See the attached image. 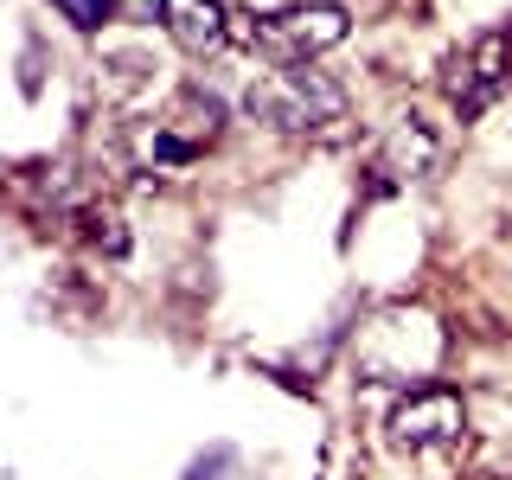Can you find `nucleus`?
<instances>
[{"instance_id":"423d86ee","label":"nucleus","mask_w":512,"mask_h":480,"mask_svg":"<svg viewBox=\"0 0 512 480\" xmlns=\"http://www.w3.org/2000/svg\"><path fill=\"white\" fill-rule=\"evenodd\" d=\"M429 167H436V135H429L423 122H404L391 141H384V154H378L372 180H378L384 192H391V186H416Z\"/></svg>"},{"instance_id":"39448f33","label":"nucleus","mask_w":512,"mask_h":480,"mask_svg":"<svg viewBox=\"0 0 512 480\" xmlns=\"http://www.w3.org/2000/svg\"><path fill=\"white\" fill-rule=\"evenodd\" d=\"M506 84H512V32H493V39H480L468 58H455V77H448V90H455V109H461V116H480V109H487Z\"/></svg>"},{"instance_id":"20e7f679","label":"nucleus","mask_w":512,"mask_h":480,"mask_svg":"<svg viewBox=\"0 0 512 480\" xmlns=\"http://www.w3.org/2000/svg\"><path fill=\"white\" fill-rule=\"evenodd\" d=\"M141 7L160 13L167 39L192 58H218L231 45V7H218V0H141Z\"/></svg>"},{"instance_id":"f257e3e1","label":"nucleus","mask_w":512,"mask_h":480,"mask_svg":"<svg viewBox=\"0 0 512 480\" xmlns=\"http://www.w3.org/2000/svg\"><path fill=\"white\" fill-rule=\"evenodd\" d=\"M244 109L263 128H282V135H308V128H333L346 116V90L333 84L327 71H314V64H282V71L256 77Z\"/></svg>"},{"instance_id":"0eeeda50","label":"nucleus","mask_w":512,"mask_h":480,"mask_svg":"<svg viewBox=\"0 0 512 480\" xmlns=\"http://www.w3.org/2000/svg\"><path fill=\"white\" fill-rule=\"evenodd\" d=\"M58 7H64V20H71V26L96 32V26L109 20V7H116V0H58Z\"/></svg>"},{"instance_id":"f03ea898","label":"nucleus","mask_w":512,"mask_h":480,"mask_svg":"<svg viewBox=\"0 0 512 480\" xmlns=\"http://www.w3.org/2000/svg\"><path fill=\"white\" fill-rule=\"evenodd\" d=\"M346 7H327V0H301V7H282V13H263V20H250V13H231V39H250L263 45L269 58H288V64H308L320 52H333V45L346 39Z\"/></svg>"},{"instance_id":"7ed1b4c3","label":"nucleus","mask_w":512,"mask_h":480,"mask_svg":"<svg viewBox=\"0 0 512 480\" xmlns=\"http://www.w3.org/2000/svg\"><path fill=\"white\" fill-rule=\"evenodd\" d=\"M461 429H468V410H461V397L448 391V384H423V391L397 397V410L384 416V436H391V448H410V455L461 442Z\"/></svg>"}]
</instances>
